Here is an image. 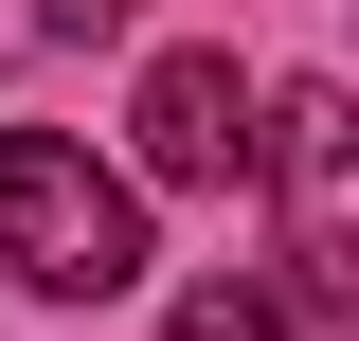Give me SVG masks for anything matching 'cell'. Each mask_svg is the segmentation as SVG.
Returning a JSON list of instances; mask_svg holds the SVG:
<instances>
[{
    "label": "cell",
    "mask_w": 359,
    "mask_h": 341,
    "mask_svg": "<svg viewBox=\"0 0 359 341\" xmlns=\"http://www.w3.org/2000/svg\"><path fill=\"white\" fill-rule=\"evenodd\" d=\"M0 269L18 288H54V305H108V288H144V198L90 144H54V126H0Z\"/></svg>",
    "instance_id": "6da1fadb"
},
{
    "label": "cell",
    "mask_w": 359,
    "mask_h": 341,
    "mask_svg": "<svg viewBox=\"0 0 359 341\" xmlns=\"http://www.w3.org/2000/svg\"><path fill=\"white\" fill-rule=\"evenodd\" d=\"M269 198H287L306 305L359 323V90H287V108H269Z\"/></svg>",
    "instance_id": "7a4b0ae2"
},
{
    "label": "cell",
    "mask_w": 359,
    "mask_h": 341,
    "mask_svg": "<svg viewBox=\"0 0 359 341\" xmlns=\"http://www.w3.org/2000/svg\"><path fill=\"white\" fill-rule=\"evenodd\" d=\"M126 126H144V180H198V198L269 162V108H252V72H233V54H162Z\"/></svg>",
    "instance_id": "3957f363"
},
{
    "label": "cell",
    "mask_w": 359,
    "mask_h": 341,
    "mask_svg": "<svg viewBox=\"0 0 359 341\" xmlns=\"http://www.w3.org/2000/svg\"><path fill=\"white\" fill-rule=\"evenodd\" d=\"M162 341H287V288H252V269H216V288H180Z\"/></svg>",
    "instance_id": "277c9868"
},
{
    "label": "cell",
    "mask_w": 359,
    "mask_h": 341,
    "mask_svg": "<svg viewBox=\"0 0 359 341\" xmlns=\"http://www.w3.org/2000/svg\"><path fill=\"white\" fill-rule=\"evenodd\" d=\"M144 0H36V36H126Z\"/></svg>",
    "instance_id": "5b68a950"
}]
</instances>
